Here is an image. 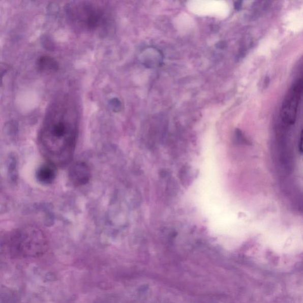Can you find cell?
<instances>
[{"instance_id": "cell-1", "label": "cell", "mask_w": 303, "mask_h": 303, "mask_svg": "<svg viewBox=\"0 0 303 303\" xmlns=\"http://www.w3.org/2000/svg\"><path fill=\"white\" fill-rule=\"evenodd\" d=\"M77 104L69 96L57 97L46 110L39 133V150L54 167H63L71 161L79 133Z\"/></svg>"}, {"instance_id": "cell-2", "label": "cell", "mask_w": 303, "mask_h": 303, "mask_svg": "<svg viewBox=\"0 0 303 303\" xmlns=\"http://www.w3.org/2000/svg\"><path fill=\"white\" fill-rule=\"evenodd\" d=\"M67 14L73 26L84 32L99 29L107 20L106 10L96 3L81 2L72 3L68 7Z\"/></svg>"}, {"instance_id": "cell-3", "label": "cell", "mask_w": 303, "mask_h": 303, "mask_svg": "<svg viewBox=\"0 0 303 303\" xmlns=\"http://www.w3.org/2000/svg\"><path fill=\"white\" fill-rule=\"evenodd\" d=\"M9 244L14 253L23 257H35L45 251L47 240L41 230L34 226H27L12 234Z\"/></svg>"}, {"instance_id": "cell-4", "label": "cell", "mask_w": 303, "mask_h": 303, "mask_svg": "<svg viewBox=\"0 0 303 303\" xmlns=\"http://www.w3.org/2000/svg\"><path fill=\"white\" fill-rule=\"evenodd\" d=\"M302 88V83L299 82L291 86L285 96L281 108V117L286 124H294L296 120Z\"/></svg>"}, {"instance_id": "cell-5", "label": "cell", "mask_w": 303, "mask_h": 303, "mask_svg": "<svg viewBox=\"0 0 303 303\" xmlns=\"http://www.w3.org/2000/svg\"><path fill=\"white\" fill-rule=\"evenodd\" d=\"M69 178L75 187L84 186L91 178V171L84 162H78L71 166L69 170Z\"/></svg>"}, {"instance_id": "cell-6", "label": "cell", "mask_w": 303, "mask_h": 303, "mask_svg": "<svg viewBox=\"0 0 303 303\" xmlns=\"http://www.w3.org/2000/svg\"><path fill=\"white\" fill-rule=\"evenodd\" d=\"M55 168V167L49 163L42 165L37 172L38 181L44 185L52 183L56 178Z\"/></svg>"}, {"instance_id": "cell-7", "label": "cell", "mask_w": 303, "mask_h": 303, "mask_svg": "<svg viewBox=\"0 0 303 303\" xmlns=\"http://www.w3.org/2000/svg\"><path fill=\"white\" fill-rule=\"evenodd\" d=\"M162 62V55L160 50L149 48L145 50L143 55V63L148 68H156L160 66Z\"/></svg>"}, {"instance_id": "cell-8", "label": "cell", "mask_w": 303, "mask_h": 303, "mask_svg": "<svg viewBox=\"0 0 303 303\" xmlns=\"http://www.w3.org/2000/svg\"><path fill=\"white\" fill-rule=\"evenodd\" d=\"M299 149H300L301 153H303V129L302 130L300 133V143H299Z\"/></svg>"}]
</instances>
